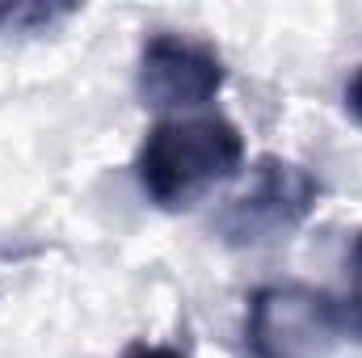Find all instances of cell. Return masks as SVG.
Segmentation results:
<instances>
[{"instance_id": "6da1fadb", "label": "cell", "mask_w": 362, "mask_h": 358, "mask_svg": "<svg viewBox=\"0 0 362 358\" xmlns=\"http://www.w3.org/2000/svg\"><path fill=\"white\" fill-rule=\"evenodd\" d=\"M245 165V131L228 114H173L160 118L139 152L135 181L160 211H189L215 185Z\"/></svg>"}, {"instance_id": "7a4b0ae2", "label": "cell", "mask_w": 362, "mask_h": 358, "mask_svg": "<svg viewBox=\"0 0 362 358\" xmlns=\"http://www.w3.org/2000/svg\"><path fill=\"white\" fill-rule=\"evenodd\" d=\"M346 333L337 295L270 282L249 295L245 308V354L249 358H325Z\"/></svg>"}, {"instance_id": "3957f363", "label": "cell", "mask_w": 362, "mask_h": 358, "mask_svg": "<svg viewBox=\"0 0 362 358\" xmlns=\"http://www.w3.org/2000/svg\"><path fill=\"white\" fill-rule=\"evenodd\" d=\"M320 194H325V185L312 169L266 152L253 165L249 185L219 211V236L232 249L274 245L312 219V211L320 207Z\"/></svg>"}, {"instance_id": "277c9868", "label": "cell", "mask_w": 362, "mask_h": 358, "mask_svg": "<svg viewBox=\"0 0 362 358\" xmlns=\"http://www.w3.org/2000/svg\"><path fill=\"white\" fill-rule=\"evenodd\" d=\"M228 85L223 55L189 34L156 30L139 47V97L152 110H198Z\"/></svg>"}, {"instance_id": "5b68a950", "label": "cell", "mask_w": 362, "mask_h": 358, "mask_svg": "<svg viewBox=\"0 0 362 358\" xmlns=\"http://www.w3.org/2000/svg\"><path fill=\"white\" fill-rule=\"evenodd\" d=\"M72 4H38V0H0V30H21V34H38L51 30L55 21L72 17Z\"/></svg>"}, {"instance_id": "8992f818", "label": "cell", "mask_w": 362, "mask_h": 358, "mask_svg": "<svg viewBox=\"0 0 362 358\" xmlns=\"http://www.w3.org/2000/svg\"><path fill=\"white\" fill-rule=\"evenodd\" d=\"M337 308H341L346 333H354L362 342V232H354V241L346 249V295L337 299Z\"/></svg>"}, {"instance_id": "52a82bcc", "label": "cell", "mask_w": 362, "mask_h": 358, "mask_svg": "<svg viewBox=\"0 0 362 358\" xmlns=\"http://www.w3.org/2000/svg\"><path fill=\"white\" fill-rule=\"evenodd\" d=\"M122 358H189V350L173 342H135L122 350Z\"/></svg>"}, {"instance_id": "ba28073f", "label": "cell", "mask_w": 362, "mask_h": 358, "mask_svg": "<svg viewBox=\"0 0 362 358\" xmlns=\"http://www.w3.org/2000/svg\"><path fill=\"white\" fill-rule=\"evenodd\" d=\"M346 105H350V114L362 122V68L354 72V81L346 85Z\"/></svg>"}]
</instances>
